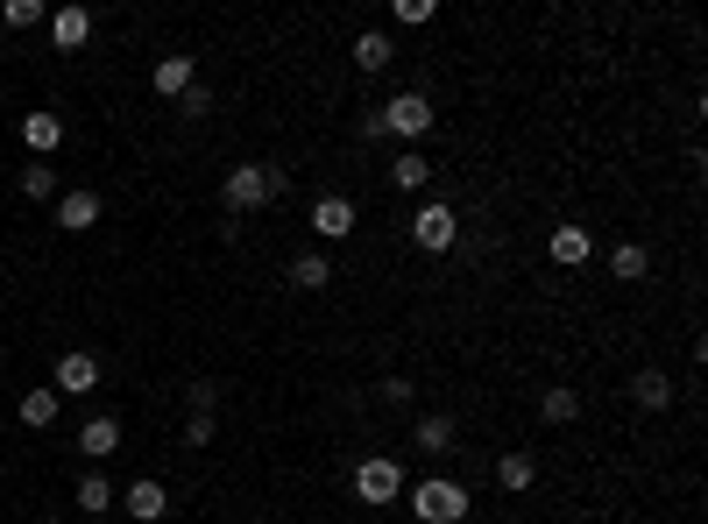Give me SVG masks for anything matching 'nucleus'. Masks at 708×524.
<instances>
[{"mask_svg": "<svg viewBox=\"0 0 708 524\" xmlns=\"http://www.w3.org/2000/svg\"><path fill=\"white\" fill-rule=\"evenodd\" d=\"M100 220V191H57V227L64 235H86Z\"/></svg>", "mask_w": 708, "mask_h": 524, "instance_id": "12", "label": "nucleus"}, {"mask_svg": "<svg viewBox=\"0 0 708 524\" xmlns=\"http://www.w3.org/2000/svg\"><path fill=\"white\" fill-rule=\"evenodd\" d=\"M539 418H546V425H574V418H581V390H567V383H552V390L539 397Z\"/></svg>", "mask_w": 708, "mask_h": 524, "instance_id": "20", "label": "nucleus"}, {"mask_svg": "<svg viewBox=\"0 0 708 524\" xmlns=\"http://www.w3.org/2000/svg\"><path fill=\"white\" fill-rule=\"evenodd\" d=\"M397 22H411V29L432 22V0H397Z\"/></svg>", "mask_w": 708, "mask_h": 524, "instance_id": "29", "label": "nucleus"}, {"mask_svg": "<svg viewBox=\"0 0 708 524\" xmlns=\"http://www.w3.org/2000/svg\"><path fill=\"white\" fill-rule=\"evenodd\" d=\"M333 284V263L319 256V248H305V256L291 263V290H327Z\"/></svg>", "mask_w": 708, "mask_h": 524, "instance_id": "19", "label": "nucleus"}, {"mask_svg": "<svg viewBox=\"0 0 708 524\" xmlns=\"http://www.w3.org/2000/svg\"><path fill=\"white\" fill-rule=\"evenodd\" d=\"M411 511L426 517V524H461L468 517V490H461V482H447V475H432V482H418V490H411Z\"/></svg>", "mask_w": 708, "mask_h": 524, "instance_id": "2", "label": "nucleus"}, {"mask_svg": "<svg viewBox=\"0 0 708 524\" xmlns=\"http://www.w3.org/2000/svg\"><path fill=\"white\" fill-rule=\"evenodd\" d=\"M283 191H291V170H277V164H235V170L220 178V199H227V212L277 206Z\"/></svg>", "mask_w": 708, "mask_h": 524, "instance_id": "1", "label": "nucleus"}, {"mask_svg": "<svg viewBox=\"0 0 708 524\" xmlns=\"http://www.w3.org/2000/svg\"><path fill=\"white\" fill-rule=\"evenodd\" d=\"M411 439L426 446V454H447V446H453V418L447 412H426V418L411 425Z\"/></svg>", "mask_w": 708, "mask_h": 524, "instance_id": "22", "label": "nucleus"}, {"mask_svg": "<svg viewBox=\"0 0 708 524\" xmlns=\"http://www.w3.org/2000/svg\"><path fill=\"white\" fill-rule=\"evenodd\" d=\"M86 36H92V14H86V8H57V14H50V43H57V50H79Z\"/></svg>", "mask_w": 708, "mask_h": 524, "instance_id": "16", "label": "nucleus"}, {"mask_svg": "<svg viewBox=\"0 0 708 524\" xmlns=\"http://www.w3.org/2000/svg\"><path fill=\"white\" fill-rule=\"evenodd\" d=\"M382 404H411L418 390H411V376H382V390H376Z\"/></svg>", "mask_w": 708, "mask_h": 524, "instance_id": "28", "label": "nucleus"}, {"mask_svg": "<svg viewBox=\"0 0 708 524\" xmlns=\"http://www.w3.org/2000/svg\"><path fill=\"white\" fill-rule=\"evenodd\" d=\"M376 113H382V135H405V142H426L432 121H439L426 92H397V100H390V107H376Z\"/></svg>", "mask_w": 708, "mask_h": 524, "instance_id": "3", "label": "nucleus"}, {"mask_svg": "<svg viewBox=\"0 0 708 524\" xmlns=\"http://www.w3.org/2000/svg\"><path fill=\"white\" fill-rule=\"evenodd\" d=\"M390 65H397V43L382 29H361L355 36V71H390Z\"/></svg>", "mask_w": 708, "mask_h": 524, "instance_id": "15", "label": "nucleus"}, {"mask_svg": "<svg viewBox=\"0 0 708 524\" xmlns=\"http://www.w3.org/2000/svg\"><path fill=\"white\" fill-rule=\"evenodd\" d=\"M113 446H121V418H113V412H92V418L79 425V454H92V461H107Z\"/></svg>", "mask_w": 708, "mask_h": 524, "instance_id": "13", "label": "nucleus"}, {"mask_svg": "<svg viewBox=\"0 0 708 524\" xmlns=\"http://www.w3.org/2000/svg\"><path fill=\"white\" fill-rule=\"evenodd\" d=\"M645 269H652V256H645L638 241H617V248H609V277H617V284H638Z\"/></svg>", "mask_w": 708, "mask_h": 524, "instance_id": "21", "label": "nucleus"}, {"mask_svg": "<svg viewBox=\"0 0 708 524\" xmlns=\"http://www.w3.org/2000/svg\"><path fill=\"white\" fill-rule=\"evenodd\" d=\"M121 511L136 517V524H157V517H170V490L157 475H142V482H128V496H121Z\"/></svg>", "mask_w": 708, "mask_h": 524, "instance_id": "8", "label": "nucleus"}, {"mask_svg": "<svg viewBox=\"0 0 708 524\" xmlns=\"http://www.w3.org/2000/svg\"><path fill=\"white\" fill-rule=\"evenodd\" d=\"M355 220H361V212H355L348 191H319V199H312V235L319 241H348Z\"/></svg>", "mask_w": 708, "mask_h": 524, "instance_id": "6", "label": "nucleus"}, {"mask_svg": "<svg viewBox=\"0 0 708 524\" xmlns=\"http://www.w3.org/2000/svg\"><path fill=\"white\" fill-rule=\"evenodd\" d=\"M36 524H64V517H36Z\"/></svg>", "mask_w": 708, "mask_h": 524, "instance_id": "31", "label": "nucleus"}, {"mask_svg": "<svg viewBox=\"0 0 708 524\" xmlns=\"http://www.w3.org/2000/svg\"><path fill=\"white\" fill-rule=\"evenodd\" d=\"M157 100H185L191 86H199V65H191V57H157Z\"/></svg>", "mask_w": 708, "mask_h": 524, "instance_id": "10", "label": "nucleus"}, {"mask_svg": "<svg viewBox=\"0 0 708 524\" xmlns=\"http://www.w3.org/2000/svg\"><path fill=\"white\" fill-rule=\"evenodd\" d=\"M22 142H29V157H57V149H64V121H57V113H22Z\"/></svg>", "mask_w": 708, "mask_h": 524, "instance_id": "11", "label": "nucleus"}, {"mask_svg": "<svg viewBox=\"0 0 708 524\" xmlns=\"http://www.w3.org/2000/svg\"><path fill=\"white\" fill-rule=\"evenodd\" d=\"M14 412H22V425H29V433H50V425H57V412H64V397H57V390H29L22 404H14Z\"/></svg>", "mask_w": 708, "mask_h": 524, "instance_id": "17", "label": "nucleus"}, {"mask_svg": "<svg viewBox=\"0 0 708 524\" xmlns=\"http://www.w3.org/2000/svg\"><path fill=\"white\" fill-rule=\"evenodd\" d=\"M0 191H8V178H0Z\"/></svg>", "mask_w": 708, "mask_h": 524, "instance_id": "32", "label": "nucleus"}, {"mask_svg": "<svg viewBox=\"0 0 708 524\" xmlns=\"http://www.w3.org/2000/svg\"><path fill=\"white\" fill-rule=\"evenodd\" d=\"M71 496H79V511H92V517H100V511H113V482H107L100 468H92V475H79V490H71Z\"/></svg>", "mask_w": 708, "mask_h": 524, "instance_id": "25", "label": "nucleus"}, {"mask_svg": "<svg viewBox=\"0 0 708 524\" xmlns=\"http://www.w3.org/2000/svg\"><path fill=\"white\" fill-rule=\"evenodd\" d=\"M185 404H191V418H220V390H213V383H191Z\"/></svg>", "mask_w": 708, "mask_h": 524, "instance_id": "27", "label": "nucleus"}, {"mask_svg": "<svg viewBox=\"0 0 708 524\" xmlns=\"http://www.w3.org/2000/svg\"><path fill=\"white\" fill-rule=\"evenodd\" d=\"M86 390H100V355L71 347V355L57 362V397H86Z\"/></svg>", "mask_w": 708, "mask_h": 524, "instance_id": "7", "label": "nucleus"}, {"mask_svg": "<svg viewBox=\"0 0 708 524\" xmlns=\"http://www.w3.org/2000/svg\"><path fill=\"white\" fill-rule=\"evenodd\" d=\"M496 482H503L510 496H525L531 482H539V461H531V454H496Z\"/></svg>", "mask_w": 708, "mask_h": 524, "instance_id": "18", "label": "nucleus"}, {"mask_svg": "<svg viewBox=\"0 0 708 524\" xmlns=\"http://www.w3.org/2000/svg\"><path fill=\"white\" fill-rule=\"evenodd\" d=\"M355 496L369 503V511H382V503H397V496H405V468H397L390 454H369V461L355 468Z\"/></svg>", "mask_w": 708, "mask_h": 524, "instance_id": "4", "label": "nucleus"}, {"mask_svg": "<svg viewBox=\"0 0 708 524\" xmlns=\"http://www.w3.org/2000/svg\"><path fill=\"white\" fill-rule=\"evenodd\" d=\"M185 446H213V418H185Z\"/></svg>", "mask_w": 708, "mask_h": 524, "instance_id": "30", "label": "nucleus"}, {"mask_svg": "<svg viewBox=\"0 0 708 524\" xmlns=\"http://www.w3.org/2000/svg\"><path fill=\"white\" fill-rule=\"evenodd\" d=\"M411 241L426 248V256H447V248L461 241V220H453V206H447V199L418 206V212H411Z\"/></svg>", "mask_w": 708, "mask_h": 524, "instance_id": "5", "label": "nucleus"}, {"mask_svg": "<svg viewBox=\"0 0 708 524\" xmlns=\"http://www.w3.org/2000/svg\"><path fill=\"white\" fill-rule=\"evenodd\" d=\"M14 185H22V199H36V206H43V199H57V191H64V185H57V170L43 164V157H36L29 170H22V178H14Z\"/></svg>", "mask_w": 708, "mask_h": 524, "instance_id": "24", "label": "nucleus"}, {"mask_svg": "<svg viewBox=\"0 0 708 524\" xmlns=\"http://www.w3.org/2000/svg\"><path fill=\"white\" fill-rule=\"evenodd\" d=\"M630 404H638V412H674V376H666V368H638V376H630Z\"/></svg>", "mask_w": 708, "mask_h": 524, "instance_id": "9", "label": "nucleus"}, {"mask_svg": "<svg viewBox=\"0 0 708 524\" xmlns=\"http://www.w3.org/2000/svg\"><path fill=\"white\" fill-rule=\"evenodd\" d=\"M390 185H397V191H426V185H432V164L418 157V149H405V157L390 164Z\"/></svg>", "mask_w": 708, "mask_h": 524, "instance_id": "23", "label": "nucleus"}, {"mask_svg": "<svg viewBox=\"0 0 708 524\" xmlns=\"http://www.w3.org/2000/svg\"><path fill=\"white\" fill-rule=\"evenodd\" d=\"M0 22H8V29H36V22H43V0H8Z\"/></svg>", "mask_w": 708, "mask_h": 524, "instance_id": "26", "label": "nucleus"}, {"mask_svg": "<svg viewBox=\"0 0 708 524\" xmlns=\"http://www.w3.org/2000/svg\"><path fill=\"white\" fill-rule=\"evenodd\" d=\"M588 256H596V235H588V227H552V263L560 269H581Z\"/></svg>", "mask_w": 708, "mask_h": 524, "instance_id": "14", "label": "nucleus"}]
</instances>
